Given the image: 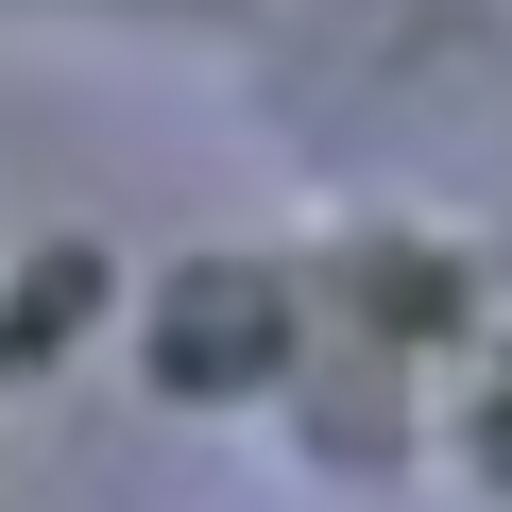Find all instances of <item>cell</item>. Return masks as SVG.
<instances>
[{"instance_id":"1","label":"cell","mask_w":512,"mask_h":512,"mask_svg":"<svg viewBox=\"0 0 512 512\" xmlns=\"http://www.w3.org/2000/svg\"><path fill=\"white\" fill-rule=\"evenodd\" d=\"M495 478H512V376H495Z\"/></svg>"}]
</instances>
